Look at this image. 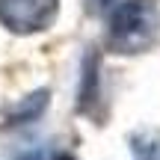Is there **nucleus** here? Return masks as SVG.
Returning <instances> with one entry per match:
<instances>
[{
    "label": "nucleus",
    "mask_w": 160,
    "mask_h": 160,
    "mask_svg": "<svg viewBox=\"0 0 160 160\" xmlns=\"http://www.w3.org/2000/svg\"><path fill=\"white\" fill-rule=\"evenodd\" d=\"M113 3H116V0H92V6H95L98 12H101V9H110Z\"/></svg>",
    "instance_id": "39448f33"
},
{
    "label": "nucleus",
    "mask_w": 160,
    "mask_h": 160,
    "mask_svg": "<svg viewBox=\"0 0 160 160\" xmlns=\"http://www.w3.org/2000/svg\"><path fill=\"white\" fill-rule=\"evenodd\" d=\"M59 0H0V27L15 36H36L53 27Z\"/></svg>",
    "instance_id": "f03ea898"
},
{
    "label": "nucleus",
    "mask_w": 160,
    "mask_h": 160,
    "mask_svg": "<svg viewBox=\"0 0 160 160\" xmlns=\"http://www.w3.org/2000/svg\"><path fill=\"white\" fill-rule=\"evenodd\" d=\"M160 36V6L154 0H122L107 18V51L119 57L145 53Z\"/></svg>",
    "instance_id": "f257e3e1"
},
{
    "label": "nucleus",
    "mask_w": 160,
    "mask_h": 160,
    "mask_svg": "<svg viewBox=\"0 0 160 160\" xmlns=\"http://www.w3.org/2000/svg\"><path fill=\"white\" fill-rule=\"evenodd\" d=\"M53 160H71L68 154H53Z\"/></svg>",
    "instance_id": "423d86ee"
},
{
    "label": "nucleus",
    "mask_w": 160,
    "mask_h": 160,
    "mask_svg": "<svg viewBox=\"0 0 160 160\" xmlns=\"http://www.w3.org/2000/svg\"><path fill=\"white\" fill-rule=\"evenodd\" d=\"M48 101H51V92L48 89H39V92H33V95H27L15 110H12L9 125H30V122H36L42 113H45Z\"/></svg>",
    "instance_id": "20e7f679"
},
{
    "label": "nucleus",
    "mask_w": 160,
    "mask_h": 160,
    "mask_svg": "<svg viewBox=\"0 0 160 160\" xmlns=\"http://www.w3.org/2000/svg\"><path fill=\"white\" fill-rule=\"evenodd\" d=\"M98 53H89L83 59V77H80V92H77V110L92 113V104L98 101Z\"/></svg>",
    "instance_id": "7ed1b4c3"
}]
</instances>
